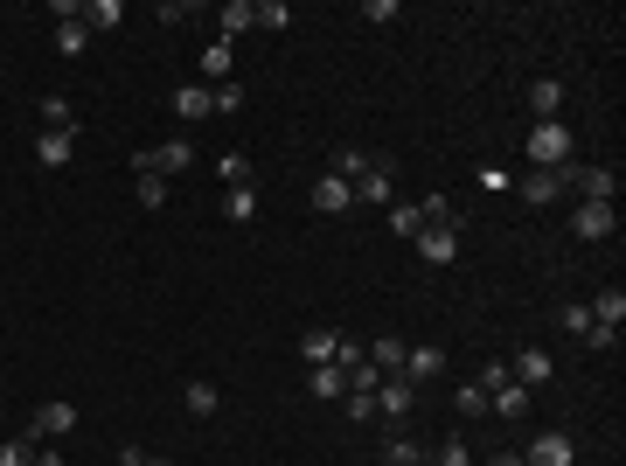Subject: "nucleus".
I'll return each instance as SVG.
<instances>
[{"label": "nucleus", "mask_w": 626, "mask_h": 466, "mask_svg": "<svg viewBox=\"0 0 626 466\" xmlns=\"http://www.w3.org/2000/svg\"><path fill=\"white\" fill-rule=\"evenodd\" d=\"M487 418H529V383H515V376H508V383L487 397Z\"/></svg>", "instance_id": "nucleus-15"}, {"label": "nucleus", "mask_w": 626, "mask_h": 466, "mask_svg": "<svg viewBox=\"0 0 626 466\" xmlns=\"http://www.w3.org/2000/svg\"><path fill=\"white\" fill-rule=\"evenodd\" d=\"M0 466H35V439H0Z\"/></svg>", "instance_id": "nucleus-34"}, {"label": "nucleus", "mask_w": 626, "mask_h": 466, "mask_svg": "<svg viewBox=\"0 0 626 466\" xmlns=\"http://www.w3.org/2000/svg\"><path fill=\"white\" fill-rule=\"evenodd\" d=\"M216 404H223V397H216V383H209V376H195V383L181 390V411H188V418H216Z\"/></svg>", "instance_id": "nucleus-21"}, {"label": "nucleus", "mask_w": 626, "mask_h": 466, "mask_svg": "<svg viewBox=\"0 0 626 466\" xmlns=\"http://www.w3.org/2000/svg\"><path fill=\"white\" fill-rule=\"evenodd\" d=\"M355 202H376V209H390V160H376V167L355 181Z\"/></svg>", "instance_id": "nucleus-19"}, {"label": "nucleus", "mask_w": 626, "mask_h": 466, "mask_svg": "<svg viewBox=\"0 0 626 466\" xmlns=\"http://www.w3.org/2000/svg\"><path fill=\"white\" fill-rule=\"evenodd\" d=\"M529 105H536V119H557L564 112V77H536L529 84Z\"/></svg>", "instance_id": "nucleus-18"}, {"label": "nucleus", "mask_w": 626, "mask_h": 466, "mask_svg": "<svg viewBox=\"0 0 626 466\" xmlns=\"http://www.w3.org/2000/svg\"><path fill=\"white\" fill-rule=\"evenodd\" d=\"M439 369H446V355H439V348H432V341H418V348H404V369H397V376H404V383H418V390H425V383H432V376H439Z\"/></svg>", "instance_id": "nucleus-12"}, {"label": "nucleus", "mask_w": 626, "mask_h": 466, "mask_svg": "<svg viewBox=\"0 0 626 466\" xmlns=\"http://www.w3.org/2000/svg\"><path fill=\"white\" fill-rule=\"evenodd\" d=\"M70 425H77V404H63V397H56V404H42V411L28 418V439H35V446H49V439H63Z\"/></svg>", "instance_id": "nucleus-10"}, {"label": "nucleus", "mask_w": 626, "mask_h": 466, "mask_svg": "<svg viewBox=\"0 0 626 466\" xmlns=\"http://www.w3.org/2000/svg\"><path fill=\"white\" fill-rule=\"evenodd\" d=\"M362 21H397V0H362Z\"/></svg>", "instance_id": "nucleus-42"}, {"label": "nucleus", "mask_w": 626, "mask_h": 466, "mask_svg": "<svg viewBox=\"0 0 626 466\" xmlns=\"http://www.w3.org/2000/svg\"><path fill=\"white\" fill-rule=\"evenodd\" d=\"M84 42H91L84 21H56V56H84Z\"/></svg>", "instance_id": "nucleus-30"}, {"label": "nucleus", "mask_w": 626, "mask_h": 466, "mask_svg": "<svg viewBox=\"0 0 626 466\" xmlns=\"http://www.w3.org/2000/svg\"><path fill=\"white\" fill-rule=\"evenodd\" d=\"M223 216L230 223H251L258 216V188H223Z\"/></svg>", "instance_id": "nucleus-28"}, {"label": "nucleus", "mask_w": 626, "mask_h": 466, "mask_svg": "<svg viewBox=\"0 0 626 466\" xmlns=\"http://www.w3.org/2000/svg\"><path fill=\"white\" fill-rule=\"evenodd\" d=\"M216 174H223L230 188H251V174H258V167H251L244 154H223V160H216Z\"/></svg>", "instance_id": "nucleus-32"}, {"label": "nucleus", "mask_w": 626, "mask_h": 466, "mask_svg": "<svg viewBox=\"0 0 626 466\" xmlns=\"http://www.w3.org/2000/svg\"><path fill=\"white\" fill-rule=\"evenodd\" d=\"M418 209H425V223H460V216H453V202H446V195H425V202H418Z\"/></svg>", "instance_id": "nucleus-40"}, {"label": "nucleus", "mask_w": 626, "mask_h": 466, "mask_svg": "<svg viewBox=\"0 0 626 466\" xmlns=\"http://www.w3.org/2000/svg\"><path fill=\"white\" fill-rule=\"evenodd\" d=\"M307 390L320 397V404H341V397H348V369H341V362H327V369H307Z\"/></svg>", "instance_id": "nucleus-16"}, {"label": "nucleus", "mask_w": 626, "mask_h": 466, "mask_svg": "<svg viewBox=\"0 0 626 466\" xmlns=\"http://www.w3.org/2000/svg\"><path fill=\"white\" fill-rule=\"evenodd\" d=\"M230 70H237V49H230V42H209V49H202V77L230 84Z\"/></svg>", "instance_id": "nucleus-27"}, {"label": "nucleus", "mask_w": 626, "mask_h": 466, "mask_svg": "<svg viewBox=\"0 0 626 466\" xmlns=\"http://www.w3.org/2000/svg\"><path fill=\"white\" fill-rule=\"evenodd\" d=\"M411 244H418L425 265H453V258H460V223H425Z\"/></svg>", "instance_id": "nucleus-5"}, {"label": "nucleus", "mask_w": 626, "mask_h": 466, "mask_svg": "<svg viewBox=\"0 0 626 466\" xmlns=\"http://www.w3.org/2000/svg\"><path fill=\"white\" fill-rule=\"evenodd\" d=\"M174 119H181V126H202V119H216V105H209V84H181V91H174Z\"/></svg>", "instance_id": "nucleus-14"}, {"label": "nucleus", "mask_w": 626, "mask_h": 466, "mask_svg": "<svg viewBox=\"0 0 626 466\" xmlns=\"http://www.w3.org/2000/svg\"><path fill=\"white\" fill-rule=\"evenodd\" d=\"M571 174H578V160H571V167H529V174H522V181H508V188H515L522 202L550 209L557 195H571Z\"/></svg>", "instance_id": "nucleus-1"}, {"label": "nucleus", "mask_w": 626, "mask_h": 466, "mask_svg": "<svg viewBox=\"0 0 626 466\" xmlns=\"http://www.w3.org/2000/svg\"><path fill=\"white\" fill-rule=\"evenodd\" d=\"M70 154H77V133H56V126L35 133V160L42 167H70Z\"/></svg>", "instance_id": "nucleus-17"}, {"label": "nucleus", "mask_w": 626, "mask_h": 466, "mask_svg": "<svg viewBox=\"0 0 626 466\" xmlns=\"http://www.w3.org/2000/svg\"><path fill=\"white\" fill-rule=\"evenodd\" d=\"M258 28H293V7L286 0H258Z\"/></svg>", "instance_id": "nucleus-38"}, {"label": "nucleus", "mask_w": 626, "mask_h": 466, "mask_svg": "<svg viewBox=\"0 0 626 466\" xmlns=\"http://www.w3.org/2000/svg\"><path fill=\"white\" fill-rule=\"evenodd\" d=\"M571 195L578 202H620V174L613 167H578L571 174Z\"/></svg>", "instance_id": "nucleus-9"}, {"label": "nucleus", "mask_w": 626, "mask_h": 466, "mask_svg": "<svg viewBox=\"0 0 626 466\" xmlns=\"http://www.w3.org/2000/svg\"><path fill=\"white\" fill-rule=\"evenodd\" d=\"M390 230H397V237H418V230H425V209H418V202L390 209Z\"/></svg>", "instance_id": "nucleus-36"}, {"label": "nucleus", "mask_w": 626, "mask_h": 466, "mask_svg": "<svg viewBox=\"0 0 626 466\" xmlns=\"http://www.w3.org/2000/svg\"><path fill=\"white\" fill-rule=\"evenodd\" d=\"M453 404H460V418H487V390H480V383H460Z\"/></svg>", "instance_id": "nucleus-33"}, {"label": "nucleus", "mask_w": 626, "mask_h": 466, "mask_svg": "<svg viewBox=\"0 0 626 466\" xmlns=\"http://www.w3.org/2000/svg\"><path fill=\"white\" fill-rule=\"evenodd\" d=\"M140 160V167H154L160 181H167V174H181V167H195V140H188V133H174V140H160L154 154H133Z\"/></svg>", "instance_id": "nucleus-7"}, {"label": "nucleus", "mask_w": 626, "mask_h": 466, "mask_svg": "<svg viewBox=\"0 0 626 466\" xmlns=\"http://www.w3.org/2000/svg\"><path fill=\"white\" fill-rule=\"evenodd\" d=\"M244 28H258V0H223V42Z\"/></svg>", "instance_id": "nucleus-26"}, {"label": "nucleus", "mask_w": 626, "mask_h": 466, "mask_svg": "<svg viewBox=\"0 0 626 466\" xmlns=\"http://www.w3.org/2000/svg\"><path fill=\"white\" fill-rule=\"evenodd\" d=\"M404 348H411V341H397V334H376V341H369L362 355H369V362H376L383 376H397V369H404Z\"/></svg>", "instance_id": "nucleus-20"}, {"label": "nucleus", "mask_w": 626, "mask_h": 466, "mask_svg": "<svg viewBox=\"0 0 626 466\" xmlns=\"http://www.w3.org/2000/svg\"><path fill=\"white\" fill-rule=\"evenodd\" d=\"M522 466H578V446H571V432H536V439L522 446Z\"/></svg>", "instance_id": "nucleus-6"}, {"label": "nucleus", "mask_w": 626, "mask_h": 466, "mask_svg": "<svg viewBox=\"0 0 626 466\" xmlns=\"http://www.w3.org/2000/svg\"><path fill=\"white\" fill-rule=\"evenodd\" d=\"M585 307H592V320H599V327H620V320H626V293H620V286H606V293H592Z\"/></svg>", "instance_id": "nucleus-25"}, {"label": "nucleus", "mask_w": 626, "mask_h": 466, "mask_svg": "<svg viewBox=\"0 0 626 466\" xmlns=\"http://www.w3.org/2000/svg\"><path fill=\"white\" fill-rule=\"evenodd\" d=\"M557 320H564V327H571V334H585V327H592V307H585V300H571V307L557 313Z\"/></svg>", "instance_id": "nucleus-41"}, {"label": "nucleus", "mask_w": 626, "mask_h": 466, "mask_svg": "<svg viewBox=\"0 0 626 466\" xmlns=\"http://www.w3.org/2000/svg\"><path fill=\"white\" fill-rule=\"evenodd\" d=\"M487 466H522V453H494V460H487Z\"/></svg>", "instance_id": "nucleus-44"}, {"label": "nucleus", "mask_w": 626, "mask_h": 466, "mask_svg": "<svg viewBox=\"0 0 626 466\" xmlns=\"http://www.w3.org/2000/svg\"><path fill=\"white\" fill-rule=\"evenodd\" d=\"M42 119H49V126H56V133H70V126H77V105H70V98H56V91H49V98H42Z\"/></svg>", "instance_id": "nucleus-31"}, {"label": "nucleus", "mask_w": 626, "mask_h": 466, "mask_svg": "<svg viewBox=\"0 0 626 466\" xmlns=\"http://www.w3.org/2000/svg\"><path fill=\"white\" fill-rule=\"evenodd\" d=\"M369 167H376V154H362V147H334V167H327V174H341V181L355 188V181H362Z\"/></svg>", "instance_id": "nucleus-24"}, {"label": "nucleus", "mask_w": 626, "mask_h": 466, "mask_svg": "<svg viewBox=\"0 0 626 466\" xmlns=\"http://www.w3.org/2000/svg\"><path fill=\"white\" fill-rule=\"evenodd\" d=\"M418 460H425V446L411 432H383V466H418Z\"/></svg>", "instance_id": "nucleus-23"}, {"label": "nucleus", "mask_w": 626, "mask_h": 466, "mask_svg": "<svg viewBox=\"0 0 626 466\" xmlns=\"http://www.w3.org/2000/svg\"><path fill=\"white\" fill-rule=\"evenodd\" d=\"M307 202L320 209V216H341V209H355V188H348L341 174H320V181L307 188Z\"/></svg>", "instance_id": "nucleus-11"}, {"label": "nucleus", "mask_w": 626, "mask_h": 466, "mask_svg": "<svg viewBox=\"0 0 626 466\" xmlns=\"http://www.w3.org/2000/svg\"><path fill=\"white\" fill-rule=\"evenodd\" d=\"M133 466H174V460H154V453H147V446H140V460H133Z\"/></svg>", "instance_id": "nucleus-45"}, {"label": "nucleus", "mask_w": 626, "mask_h": 466, "mask_svg": "<svg viewBox=\"0 0 626 466\" xmlns=\"http://www.w3.org/2000/svg\"><path fill=\"white\" fill-rule=\"evenodd\" d=\"M411 411H418V383H404V376H383V383H376V418H383V425H404Z\"/></svg>", "instance_id": "nucleus-4"}, {"label": "nucleus", "mask_w": 626, "mask_h": 466, "mask_svg": "<svg viewBox=\"0 0 626 466\" xmlns=\"http://www.w3.org/2000/svg\"><path fill=\"white\" fill-rule=\"evenodd\" d=\"M432 460H439V466H473V453H467V439H446Z\"/></svg>", "instance_id": "nucleus-39"}, {"label": "nucleus", "mask_w": 626, "mask_h": 466, "mask_svg": "<svg viewBox=\"0 0 626 466\" xmlns=\"http://www.w3.org/2000/svg\"><path fill=\"white\" fill-rule=\"evenodd\" d=\"M508 376L529 383V390H543V383L557 376V355H550V348H515V355H508Z\"/></svg>", "instance_id": "nucleus-8"}, {"label": "nucleus", "mask_w": 626, "mask_h": 466, "mask_svg": "<svg viewBox=\"0 0 626 466\" xmlns=\"http://www.w3.org/2000/svg\"><path fill=\"white\" fill-rule=\"evenodd\" d=\"M35 466H70V460H63L56 446H35Z\"/></svg>", "instance_id": "nucleus-43"}, {"label": "nucleus", "mask_w": 626, "mask_h": 466, "mask_svg": "<svg viewBox=\"0 0 626 466\" xmlns=\"http://www.w3.org/2000/svg\"><path fill=\"white\" fill-rule=\"evenodd\" d=\"M209 105L230 119V112H244V84H209Z\"/></svg>", "instance_id": "nucleus-35"}, {"label": "nucleus", "mask_w": 626, "mask_h": 466, "mask_svg": "<svg viewBox=\"0 0 626 466\" xmlns=\"http://www.w3.org/2000/svg\"><path fill=\"white\" fill-rule=\"evenodd\" d=\"M133 195H140V209H167V181L154 167H140V160H133Z\"/></svg>", "instance_id": "nucleus-22"}, {"label": "nucleus", "mask_w": 626, "mask_h": 466, "mask_svg": "<svg viewBox=\"0 0 626 466\" xmlns=\"http://www.w3.org/2000/svg\"><path fill=\"white\" fill-rule=\"evenodd\" d=\"M529 167H571V133H564V119H536V126H529Z\"/></svg>", "instance_id": "nucleus-2"}, {"label": "nucleus", "mask_w": 626, "mask_h": 466, "mask_svg": "<svg viewBox=\"0 0 626 466\" xmlns=\"http://www.w3.org/2000/svg\"><path fill=\"white\" fill-rule=\"evenodd\" d=\"M334 355H341V334H334V327H307V334H300V362H307V369H327Z\"/></svg>", "instance_id": "nucleus-13"}, {"label": "nucleus", "mask_w": 626, "mask_h": 466, "mask_svg": "<svg viewBox=\"0 0 626 466\" xmlns=\"http://www.w3.org/2000/svg\"><path fill=\"white\" fill-rule=\"evenodd\" d=\"M613 230H620V209H613V202H578V209H571V237L606 244Z\"/></svg>", "instance_id": "nucleus-3"}, {"label": "nucleus", "mask_w": 626, "mask_h": 466, "mask_svg": "<svg viewBox=\"0 0 626 466\" xmlns=\"http://www.w3.org/2000/svg\"><path fill=\"white\" fill-rule=\"evenodd\" d=\"M578 341H585L592 355H613V348H620V327H599V320H592V327H585Z\"/></svg>", "instance_id": "nucleus-37"}, {"label": "nucleus", "mask_w": 626, "mask_h": 466, "mask_svg": "<svg viewBox=\"0 0 626 466\" xmlns=\"http://www.w3.org/2000/svg\"><path fill=\"white\" fill-rule=\"evenodd\" d=\"M119 21H126L119 0H84V28H119Z\"/></svg>", "instance_id": "nucleus-29"}]
</instances>
